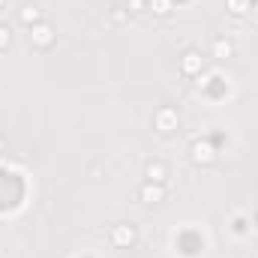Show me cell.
Listing matches in <instances>:
<instances>
[{"mask_svg": "<svg viewBox=\"0 0 258 258\" xmlns=\"http://www.w3.org/2000/svg\"><path fill=\"white\" fill-rule=\"evenodd\" d=\"M177 66H180V75H186V78H201V72H204V57H201L198 48H186V51L177 57Z\"/></svg>", "mask_w": 258, "mask_h": 258, "instance_id": "277c9868", "label": "cell"}, {"mask_svg": "<svg viewBox=\"0 0 258 258\" xmlns=\"http://www.w3.org/2000/svg\"><path fill=\"white\" fill-rule=\"evenodd\" d=\"M189 156H192L195 165H201V168H210V165L216 162V147H213L210 141H195L192 147H189Z\"/></svg>", "mask_w": 258, "mask_h": 258, "instance_id": "8992f818", "label": "cell"}, {"mask_svg": "<svg viewBox=\"0 0 258 258\" xmlns=\"http://www.w3.org/2000/svg\"><path fill=\"white\" fill-rule=\"evenodd\" d=\"M177 126H180L177 108H174V105H159L156 114H153V129H156L159 135H171V132H177Z\"/></svg>", "mask_w": 258, "mask_h": 258, "instance_id": "3957f363", "label": "cell"}, {"mask_svg": "<svg viewBox=\"0 0 258 258\" xmlns=\"http://www.w3.org/2000/svg\"><path fill=\"white\" fill-rule=\"evenodd\" d=\"M3 150H6V135L0 132V153H3Z\"/></svg>", "mask_w": 258, "mask_h": 258, "instance_id": "9a60e30c", "label": "cell"}, {"mask_svg": "<svg viewBox=\"0 0 258 258\" xmlns=\"http://www.w3.org/2000/svg\"><path fill=\"white\" fill-rule=\"evenodd\" d=\"M18 21L30 30L33 24H39V21H45V12H42V6L39 3H33V0H27V3H21V9H18Z\"/></svg>", "mask_w": 258, "mask_h": 258, "instance_id": "52a82bcc", "label": "cell"}, {"mask_svg": "<svg viewBox=\"0 0 258 258\" xmlns=\"http://www.w3.org/2000/svg\"><path fill=\"white\" fill-rule=\"evenodd\" d=\"M144 177L153 180V183H165V180H168V165H165L162 159H150V162L144 165Z\"/></svg>", "mask_w": 258, "mask_h": 258, "instance_id": "ba28073f", "label": "cell"}, {"mask_svg": "<svg viewBox=\"0 0 258 258\" xmlns=\"http://www.w3.org/2000/svg\"><path fill=\"white\" fill-rule=\"evenodd\" d=\"M228 9L234 15H246L249 12V0H228Z\"/></svg>", "mask_w": 258, "mask_h": 258, "instance_id": "4fadbf2b", "label": "cell"}, {"mask_svg": "<svg viewBox=\"0 0 258 258\" xmlns=\"http://www.w3.org/2000/svg\"><path fill=\"white\" fill-rule=\"evenodd\" d=\"M3 6H6V0H0V9H3Z\"/></svg>", "mask_w": 258, "mask_h": 258, "instance_id": "2e32d148", "label": "cell"}, {"mask_svg": "<svg viewBox=\"0 0 258 258\" xmlns=\"http://www.w3.org/2000/svg\"><path fill=\"white\" fill-rule=\"evenodd\" d=\"M147 9H150L156 18H168L171 9H174V3H171V0H147Z\"/></svg>", "mask_w": 258, "mask_h": 258, "instance_id": "30bf717a", "label": "cell"}, {"mask_svg": "<svg viewBox=\"0 0 258 258\" xmlns=\"http://www.w3.org/2000/svg\"><path fill=\"white\" fill-rule=\"evenodd\" d=\"M27 42L33 51H51L54 42H57V27L51 21H39L27 30Z\"/></svg>", "mask_w": 258, "mask_h": 258, "instance_id": "6da1fadb", "label": "cell"}, {"mask_svg": "<svg viewBox=\"0 0 258 258\" xmlns=\"http://www.w3.org/2000/svg\"><path fill=\"white\" fill-rule=\"evenodd\" d=\"M111 18H114V21H123V18H129V15H126L123 6H111Z\"/></svg>", "mask_w": 258, "mask_h": 258, "instance_id": "5bb4252c", "label": "cell"}, {"mask_svg": "<svg viewBox=\"0 0 258 258\" xmlns=\"http://www.w3.org/2000/svg\"><path fill=\"white\" fill-rule=\"evenodd\" d=\"M9 45H12V30H9V24L0 21V51H6Z\"/></svg>", "mask_w": 258, "mask_h": 258, "instance_id": "7c38bea8", "label": "cell"}, {"mask_svg": "<svg viewBox=\"0 0 258 258\" xmlns=\"http://www.w3.org/2000/svg\"><path fill=\"white\" fill-rule=\"evenodd\" d=\"M123 9H126V15H141L147 9V0H126Z\"/></svg>", "mask_w": 258, "mask_h": 258, "instance_id": "8fae6325", "label": "cell"}, {"mask_svg": "<svg viewBox=\"0 0 258 258\" xmlns=\"http://www.w3.org/2000/svg\"><path fill=\"white\" fill-rule=\"evenodd\" d=\"M135 240H138V228H135L132 222H117V225H111V231H108V243H111L114 249H132Z\"/></svg>", "mask_w": 258, "mask_h": 258, "instance_id": "7a4b0ae2", "label": "cell"}, {"mask_svg": "<svg viewBox=\"0 0 258 258\" xmlns=\"http://www.w3.org/2000/svg\"><path fill=\"white\" fill-rule=\"evenodd\" d=\"M231 54H234V45H231L228 39L216 36V39H213V57H216V60H225V57H231Z\"/></svg>", "mask_w": 258, "mask_h": 258, "instance_id": "9c48e42d", "label": "cell"}, {"mask_svg": "<svg viewBox=\"0 0 258 258\" xmlns=\"http://www.w3.org/2000/svg\"><path fill=\"white\" fill-rule=\"evenodd\" d=\"M168 198V189H165V183H153V180H144L141 186H138V201L141 204H147V207H153V204H162Z\"/></svg>", "mask_w": 258, "mask_h": 258, "instance_id": "5b68a950", "label": "cell"}]
</instances>
